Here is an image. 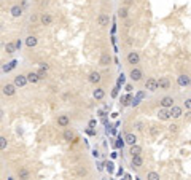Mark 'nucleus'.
<instances>
[{"mask_svg":"<svg viewBox=\"0 0 191 180\" xmlns=\"http://www.w3.org/2000/svg\"><path fill=\"white\" fill-rule=\"evenodd\" d=\"M189 86H191V77H189Z\"/></svg>","mask_w":191,"mask_h":180,"instance_id":"ea45409f","label":"nucleus"},{"mask_svg":"<svg viewBox=\"0 0 191 180\" xmlns=\"http://www.w3.org/2000/svg\"><path fill=\"white\" fill-rule=\"evenodd\" d=\"M174 97H170V96H166V97H162L161 99V107H164V108H170L174 107Z\"/></svg>","mask_w":191,"mask_h":180,"instance_id":"6e6552de","label":"nucleus"},{"mask_svg":"<svg viewBox=\"0 0 191 180\" xmlns=\"http://www.w3.org/2000/svg\"><path fill=\"white\" fill-rule=\"evenodd\" d=\"M132 168H142L143 166V158L140 156V155H137V156H132Z\"/></svg>","mask_w":191,"mask_h":180,"instance_id":"4468645a","label":"nucleus"},{"mask_svg":"<svg viewBox=\"0 0 191 180\" xmlns=\"http://www.w3.org/2000/svg\"><path fill=\"white\" fill-rule=\"evenodd\" d=\"M170 115H172V118H180V116L183 115V110H182V107H179V105H174V107H170Z\"/></svg>","mask_w":191,"mask_h":180,"instance_id":"9d476101","label":"nucleus"},{"mask_svg":"<svg viewBox=\"0 0 191 180\" xmlns=\"http://www.w3.org/2000/svg\"><path fill=\"white\" fill-rule=\"evenodd\" d=\"M27 75H18V77H15V85L18 86V88H24L26 85H27Z\"/></svg>","mask_w":191,"mask_h":180,"instance_id":"423d86ee","label":"nucleus"},{"mask_svg":"<svg viewBox=\"0 0 191 180\" xmlns=\"http://www.w3.org/2000/svg\"><path fill=\"white\" fill-rule=\"evenodd\" d=\"M73 139H75L73 132H72V131H69V129H67V131L64 132V140H65V142H70V140H73Z\"/></svg>","mask_w":191,"mask_h":180,"instance_id":"b1692460","label":"nucleus"},{"mask_svg":"<svg viewBox=\"0 0 191 180\" xmlns=\"http://www.w3.org/2000/svg\"><path fill=\"white\" fill-rule=\"evenodd\" d=\"M15 43H16V48L19 50V48H21V41H19V40H16V41H15Z\"/></svg>","mask_w":191,"mask_h":180,"instance_id":"e433bc0d","label":"nucleus"},{"mask_svg":"<svg viewBox=\"0 0 191 180\" xmlns=\"http://www.w3.org/2000/svg\"><path fill=\"white\" fill-rule=\"evenodd\" d=\"M145 89L150 91V92L158 91V89H159V83H158V80H155V78H148V80L145 81Z\"/></svg>","mask_w":191,"mask_h":180,"instance_id":"f257e3e1","label":"nucleus"},{"mask_svg":"<svg viewBox=\"0 0 191 180\" xmlns=\"http://www.w3.org/2000/svg\"><path fill=\"white\" fill-rule=\"evenodd\" d=\"M16 88H18V86L15 85V83H13V85H11V83H7V85H3L2 91H3L5 96H13V94L16 92Z\"/></svg>","mask_w":191,"mask_h":180,"instance_id":"7ed1b4c3","label":"nucleus"},{"mask_svg":"<svg viewBox=\"0 0 191 180\" xmlns=\"http://www.w3.org/2000/svg\"><path fill=\"white\" fill-rule=\"evenodd\" d=\"M40 69H43V70H48V64L42 62V64H40Z\"/></svg>","mask_w":191,"mask_h":180,"instance_id":"72a5a7b5","label":"nucleus"},{"mask_svg":"<svg viewBox=\"0 0 191 180\" xmlns=\"http://www.w3.org/2000/svg\"><path fill=\"white\" fill-rule=\"evenodd\" d=\"M139 61H140L139 53H137V51H129V54H128V62L132 64V65H135V64H139Z\"/></svg>","mask_w":191,"mask_h":180,"instance_id":"20e7f679","label":"nucleus"},{"mask_svg":"<svg viewBox=\"0 0 191 180\" xmlns=\"http://www.w3.org/2000/svg\"><path fill=\"white\" fill-rule=\"evenodd\" d=\"M135 126H137V129H139V131H142V129H143V124H142V123H137Z\"/></svg>","mask_w":191,"mask_h":180,"instance_id":"c9c22d12","label":"nucleus"},{"mask_svg":"<svg viewBox=\"0 0 191 180\" xmlns=\"http://www.w3.org/2000/svg\"><path fill=\"white\" fill-rule=\"evenodd\" d=\"M129 77H131L132 81H140L142 80V70H140V69H137V67H134L132 70L129 72Z\"/></svg>","mask_w":191,"mask_h":180,"instance_id":"39448f33","label":"nucleus"},{"mask_svg":"<svg viewBox=\"0 0 191 180\" xmlns=\"http://www.w3.org/2000/svg\"><path fill=\"white\" fill-rule=\"evenodd\" d=\"M58 124H59L61 128H67L70 124V118L67 116V115H59L58 116Z\"/></svg>","mask_w":191,"mask_h":180,"instance_id":"1a4fd4ad","label":"nucleus"},{"mask_svg":"<svg viewBox=\"0 0 191 180\" xmlns=\"http://www.w3.org/2000/svg\"><path fill=\"white\" fill-rule=\"evenodd\" d=\"M185 107H186L188 110H191V99H186V101H185Z\"/></svg>","mask_w":191,"mask_h":180,"instance_id":"7c9ffc66","label":"nucleus"},{"mask_svg":"<svg viewBox=\"0 0 191 180\" xmlns=\"http://www.w3.org/2000/svg\"><path fill=\"white\" fill-rule=\"evenodd\" d=\"M147 178H150V180H158V178H159V174H158V172H148V174H147Z\"/></svg>","mask_w":191,"mask_h":180,"instance_id":"bb28decb","label":"nucleus"},{"mask_svg":"<svg viewBox=\"0 0 191 180\" xmlns=\"http://www.w3.org/2000/svg\"><path fill=\"white\" fill-rule=\"evenodd\" d=\"M108 22H110V16L105 15V13H102V15L97 16V26L105 27V26H108Z\"/></svg>","mask_w":191,"mask_h":180,"instance_id":"0eeeda50","label":"nucleus"},{"mask_svg":"<svg viewBox=\"0 0 191 180\" xmlns=\"http://www.w3.org/2000/svg\"><path fill=\"white\" fill-rule=\"evenodd\" d=\"M99 64H100V65H108V64H110V56H108L107 53H105V54H102Z\"/></svg>","mask_w":191,"mask_h":180,"instance_id":"4be33fe9","label":"nucleus"},{"mask_svg":"<svg viewBox=\"0 0 191 180\" xmlns=\"http://www.w3.org/2000/svg\"><path fill=\"white\" fill-rule=\"evenodd\" d=\"M118 16L121 18V19H126L128 18V8L124 7V8H119L118 10Z\"/></svg>","mask_w":191,"mask_h":180,"instance_id":"a878e982","label":"nucleus"},{"mask_svg":"<svg viewBox=\"0 0 191 180\" xmlns=\"http://www.w3.org/2000/svg\"><path fill=\"white\" fill-rule=\"evenodd\" d=\"M185 120H191V110H188V112L185 113Z\"/></svg>","mask_w":191,"mask_h":180,"instance_id":"473e14b6","label":"nucleus"},{"mask_svg":"<svg viewBox=\"0 0 191 180\" xmlns=\"http://www.w3.org/2000/svg\"><path fill=\"white\" fill-rule=\"evenodd\" d=\"M89 126H91V128H92V126H96V121H94V120H91V121H89Z\"/></svg>","mask_w":191,"mask_h":180,"instance_id":"4c0bfd02","label":"nucleus"},{"mask_svg":"<svg viewBox=\"0 0 191 180\" xmlns=\"http://www.w3.org/2000/svg\"><path fill=\"white\" fill-rule=\"evenodd\" d=\"M123 144H124V142H123V139H118V142H116V147H118V148H119V147L123 148Z\"/></svg>","mask_w":191,"mask_h":180,"instance_id":"f704fd0d","label":"nucleus"},{"mask_svg":"<svg viewBox=\"0 0 191 180\" xmlns=\"http://www.w3.org/2000/svg\"><path fill=\"white\" fill-rule=\"evenodd\" d=\"M129 153H131V156H137V155L142 153V148H140L137 144H135V145H131V151H129Z\"/></svg>","mask_w":191,"mask_h":180,"instance_id":"412c9836","label":"nucleus"},{"mask_svg":"<svg viewBox=\"0 0 191 180\" xmlns=\"http://www.w3.org/2000/svg\"><path fill=\"white\" fill-rule=\"evenodd\" d=\"M158 118H159L161 121H167L169 118H172V115H170V108H164V107H162L159 112H158Z\"/></svg>","mask_w":191,"mask_h":180,"instance_id":"f03ea898","label":"nucleus"},{"mask_svg":"<svg viewBox=\"0 0 191 180\" xmlns=\"http://www.w3.org/2000/svg\"><path fill=\"white\" fill-rule=\"evenodd\" d=\"M16 50H18V48H16V43H11V41H10V43H7V45H5V51H7V53H10V54H11V53H15Z\"/></svg>","mask_w":191,"mask_h":180,"instance_id":"5701e85b","label":"nucleus"},{"mask_svg":"<svg viewBox=\"0 0 191 180\" xmlns=\"http://www.w3.org/2000/svg\"><path fill=\"white\" fill-rule=\"evenodd\" d=\"M27 80H29V83H32V85H35V83L40 81V77L37 72H29L27 73Z\"/></svg>","mask_w":191,"mask_h":180,"instance_id":"dca6fc26","label":"nucleus"},{"mask_svg":"<svg viewBox=\"0 0 191 180\" xmlns=\"http://www.w3.org/2000/svg\"><path fill=\"white\" fill-rule=\"evenodd\" d=\"M10 13H11V16H15V18H19V16L22 15V8H21L19 5H15V7H11Z\"/></svg>","mask_w":191,"mask_h":180,"instance_id":"f3484780","label":"nucleus"},{"mask_svg":"<svg viewBox=\"0 0 191 180\" xmlns=\"http://www.w3.org/2000/svg\"><path fill=\"white\" fill-rule=\"evenodd\" d=\"M124 3H126V5H131V3H132V0H124Z\"/></svg>","mask_w":191,"mask_h":180,"instance_id":"58836bf2","label":"nucleus"},{"mask_svg":"<svg viewBox=\"0 0 191 180\" xmlns=\"http://www.w3.org/2000/svg\"><path fill=\"white\" fill-rule=\"evenodd\" d=\"M169 131H170L172 134H175L177 131H179V126H177V124H170V126H169Z\"/></svg>","mask_w":191,"mask_h":180,"instance_id":"c756f323","label":"nucleus"},{"mask_svg":"<svg viewBox=\"0 0 191 180\" xmlns=\"http://www.w3.org/2000/svg\"><path fill=\"white\" fill-rule=\"evenodd\" d=\"M124 142L128 144V145H135V144H137V135H135V134H126L124 135Z\"/></svg>","mask_w":191,"mask_h":180,"instance_id":"ddd939ff","label":"nucleus"},{"mask_svg":"<svg viewBox=\"0 0 191 180\" xmlns=\"http://www.w3.org/2000/svg\"><path fill=\"white\" fill-rule=\"evenodd\" d=\"M100 80H102V77H100L99 72H91L89 73V81L94 83V85H96V83H100Z\"/></svg>","mask_w":191,"mask_h":180,"instance_id":"a211bd4d","label":"nucleus"},{"mask_svg":"<svg viewBox=\"0 0 191 180\" xmlns=\"http://www.w3.org/2000/svg\"><path fill=\"white\" fill-rule=\"evenodd\" d=\"M177 83H179L180 86H189V77L185 75V73H182V75L177 77Z\"/></svg>","mask_w":191,"mask_h":180,"instance_id":"9b49d317","label":"nucleus"},{"mask_svg":"<svg viewBox=\"0 0 191 180\" xmlns=\"http://www.w3.org/2000/svg\"><path fill=\"white\" fill-rule=\"evenodd\" d=\"M37 73H38V77H40V80H43V78L46 77V70H43V69H40V70H38Z\"/></svg>","mask_w":191,"mask_h":180,"instance_id":"c85d7f7f","label":"nucleus"},{"mask_svg":"<svg viewBox=\"0 0 191 180\" xmlns=\"http://www.w3.org/2000/svg\"><path fill=\"white\" fill-rule=\"evenodd\" d=\"M40 21H42L43 26H49L53 22V16L49 15V13H43V15L40 16Z\"/></svg>","mask_w":191,"mask_h":180,"instance_id":"2eb2a0df","label":"nucleus"},{"mask_svg":"<svg viewBox=\"0 0 191 180\" xmlns=\"http://www.w3.org/2000/svg\"><path fill=\"white\" fill-rule=\"evenodd\" d=\"M18 177L19 178H29L30 177V172L27 171V169H19L18 171Z\"/></svg>","mask_w":191,"mask_h":180,"instance_id":"393cba45","label":"nucleus"},{"mask_svg":"<svg viewBox=\"0 0 191 180\" xmlns=\"http://www.w3.org/2000/svg\"><path fill=\"white\" fill-rule=\"evenodd\" d=\"M158 83H159V89H169V88H170V81H169V78H167V77L159 78V80H158Z\"/></svg>","mask_w":191,"mask_h":180,"instance_id":"f8f14e48","label":"nucleus"},{"mask_svg":"<svg viewBox=\"0 0 191 180\" xmlns=\"http://www.w3.org/2000/svg\"><path fill=\"white\" fill-rule=\"evenodd\" d=\"M37 37H34V35H29V37H27L26 38V45L27 46H29V48H34V46H37Z\"/></svg>","mask_w":191,"mask_h":180,"instance_id":"6ab92c4d","label":"nucleus"},{"mask_svg":"<svg viewBox=\"0 0 191 180\" xmlns=\"http://www.w3.org/2000/svg\"><path fill=\"white\" fill-rule=\"evenodd\" d=\"M158 134H159L158 128H151V135H158Z\"/></svg>","mask_w":191,"mask_h":180,"instance_id":"2f4dec72","label":"nucleus"},{"mask_svg":"<svg viewBox=\"0 0 191 180\" xmlns=\"http://www.w3.org/2000/svg\"><path fill=\"white\" fill-rule=\"evenodd\" d=\"M0 148H2V150L7 148V139H5V137H0Z\"/></svg>","mask_w":191,"mask_h":180,"instance_id":"cd10ccee","label":"nucleus"},{"mask_svg":"<svg viewBox=\"0 0 191 180\" xmlns=\"http://www.w3.org/2000/svg\"><path fill=\"white\" fill-rule=\"evenodd\" d=\"M92 96H94V99L100 101V99H104V96H105V91H104L102 88H96V89H94V92H92Z\"/></svg>","mask_w":191,"mask_h":180,"instance_id":"aec40b11","label":"nucleus"}]
</instances>
